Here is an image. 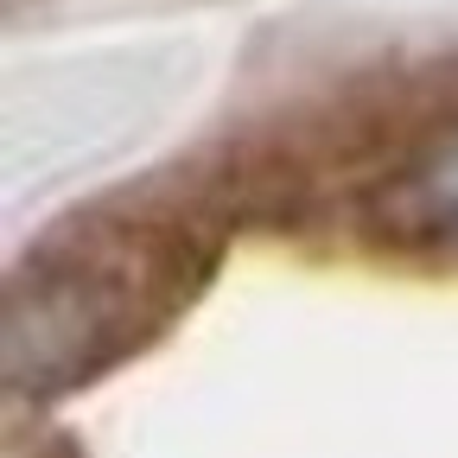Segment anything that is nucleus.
Masks as SVG:
<instances>
[{
  "label": "nucleus",
  "instance_id": "obj_1",
  "mask_svg": "<svg viewBox=\"0 0 458 458\" xmlns=\"http://www.w3.org/2000/svg\"><path fill=\"white\" fill-rule=\"evenodd\" d=\"M198 236L153 216H89L51 236L7 293V388L57 394L122 363L191 300Z\"/></svg>",
  "mask_w": 458,
  "mask_h": 458
},
{
  "label": "nucleus",
  "instance_id": "obj_2",
  "mask_svg": "<svg viewBox=\"0 0 458 458\" xmlns=\"http://www.w3.org/2000/svg\"><path fill=\"white\" fill-rule=\"evenodd\" d=\"M376 216L394 242L458 255V122L394 165V179L376 198Z\"/></svg>",
  "mask_w": 458,
  "mask_h": 458
}]
</instances>
